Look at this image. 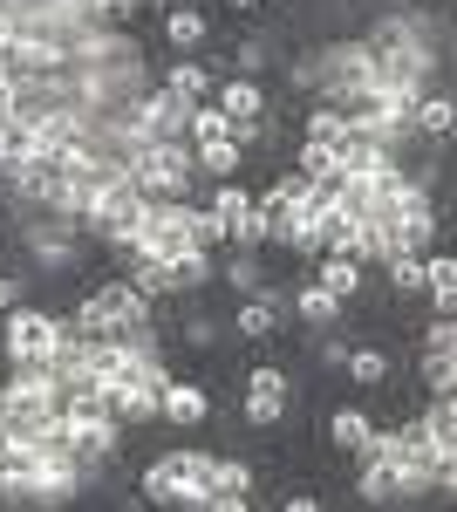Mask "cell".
<instances>
[{
    "label": "cell",
    "instance_id": "cell-22",
    "mask_svg": "<svg viewBox=\"0 0 457 512\" xmlns=\"http://www.w3.org/2000/svg\"><path fill=\"white\" fill-rule=\"evenodd\" d=\"M342 123H348V117L328 103V96H321V103L301 117V137H307V144H335V137H342Z\"/></svg>",
    "mask_w": 457,
    "mask_h": 512
},
{
    "label": "cell",
    "instance_id": "cell-30",
    "mask_svg": "<svg viewBox=\"0 0 457 512\" xmlns=\"http://www.w3.org/2000/svg\"><path fill=\"white\" fill-rule=\"evenodd\" d=\"M185 342H191V349H212V342H219V321L191 315V321H185Z\"/></svg>",
    "mask_w": 457,
    "mask_h": 512
},
{
    "label": "cell",
    "instance_id": "cell-14",
    "mask_svg": "<svg viewBox=\"0 0 457 512\" xmlns=\"http://www.w3.org/2000/svg\"><path fill=\"white\" fill-rule=\"evenodd\" d=\"M451 123H457V103L444 89H423L417 103H410V130L417 137H451Z\"/></svg>",
    "mask_w": 457,
    "mask_h": 512
},
{
    "label": "cell",
    "instance_id": "cell-9",
    "mask_svg": "<svg viewBox=\"0 0 457 512\" xmlns=\"http://www.w3.org/2000/svg\"><path fill=\"white\" fill-rule=\"evenodd\" d=\"M212 103H219L232 123L267 117V89H260V76H232V82H219V89H212Z\"/></svg>",
    "mask_w": 457,
    "mask_h": 512
},
{
    "label": "cell",
    "instance_id": "cell-10",
    "mask_svg": "<svg viewBox=\"0 0 457 512\" xmlns=\"http://www.w3.org/2000/svg\"><path fill=\"white\" fill-rule=\"evenodd\" d=\"M35 158H41V130L21 123V117H7L0 123V178H14L21 164H35Z\"/></svg>",
    "mask_w": 457,
    "mask_h": 512
},
{
    "label": "cell",
    "instance_id": "cell-29",
    "mask_svg": "<svg viewBox=\"0 0 457 512\" xmlns=\"http://www.w3.org/2000/svg\"><path fill=\"white\" fill-rule=\"evenodd\" d=\"M226 280L239 287V294H267V274H260L253 260H232V267H226Z\"/></svg>",
    "mask_w": 457,
    "mask_h": 512
},
{
    "label": "cell",
    "instance_id": "cell-18",
    "mask_svg": "<svg viewBox=\"0 0 457 512\" xmlns=\"http://www.w3.org/2000/svg\"><path fill=\"white\" fill-rule=\"evenodd\" d=\"M294 308H301V321H307V328H335V321H342V308H348V301H335V294H328L321 280H307L301 294H294Z\"/></svg>",
    "mask_w": 457,
    "mask_h": 512
},
{
    "label": "cell",
    "instance_id": "cell-26",
    "mask_svg": "<svg viewBox=\"0 0 457 512\" xmlns=\"http://www.w3.org/2000/svg\"><path fill=\"white\" fill-rule=\"evenodd\" d=\"M382 267H389V287L396 294H423V253H389Z\"/></svg>",
    "mask_w": 457,
    "mask_h": 512
},
{
    "label": "cell",
    "instance_id": "cell-25",
    "mask_svg": "<svg viewBox=\"0 0 457 512\" xmlns=\"http://www.w3.org/2000/svg\"><path fill=\"white\" fill-rule=\"evenodd\" d=\"M205 212L232 226V219H246V212H253V192H239L232 178H219V185H212V205H205Z\"/></svg>",
    "mask_w": 457,
    "mask_h": 512
},
{
    "label": "cell",
    "instance_id": "cell-2",
    "mask_svg": "<svg viewBox=\"0 0 457 512\" xmlns=\"http://www.w3.org/2000/svg\"><path fill=\"white\" fill-rule=\"evenodd\" d=\"M130 178L144 185V198H185L198 185V158H191L185 137H151V144H137Z\"/></svg>",
    "mask_w": 457,
    "mask_h": 512
},
{
    "label": "cell",
    "instance_id": "cell-4",
    "mask_svg": "<svg viewBox=\"0 0 457 512\" xmlns=\"http://www.w3.org/2000/svg\"><path fill=\"white\" fill-rule=\"evenodd\" d=\"M69 335H76V321H69V315H48V308H28V301H14V308H7V321H0L7 362H28V369H35L41 355H55Z\"/></svg>",
    "mask_w": 457,
    "mask_h": 512
},
{
    "label": "cell",
    "instance_id": "cell-3",
    "mask_svg": "<svg viewBox=\"0 0 457 512\" xmlns=\"http://www.w3.org/2000/svg\"><path fill=\"white\" fill-rule=\"evenodd\" d=\"M76 335H123V328H144L151 321V301L130 287V280H103L76 301Z\"/></svg>",
    "mask_w": 457,
    "mask_h": 512
},
{
    "label": "cell",
    "instance_id": "cell-7",
    "mask_svg": "<svg viewBox=\"0 0 457 512\" xmlns=\"http://www.w3.org/2000/svg\"><path fill=\"white\" fill-rule=\"evenodd\" d=\"M185 117H191V103L178 89H144V96H137V137H144V144H151V137H185Z\"/></svg>",
    "mask_w": 457,
    "mask_h": 512
},
{
    "label": "cell",
    "instance_id": "cell-8",
    "mask_svg": "<svg viewBox=\"0 0 457 512\" xmlns=\"http://www.w3.org/2000/svg\"><path fill=\"white\" fill-rule=\"evenodd\" d=\"M157 417L178 424V431H198V424L212 417V390H205V383H178V376H164V390H157Z\"/></svg>",
    "mask_w": 457,
    "mask_h": 512
},
{
    "label": "cell",
    "instance_id": "cell-17",
    "mask_svg": "<svg viewBox=\"0 0 457 512\" xmlns=\"http://www.w3.org/2000/svg\"><path fill=\"white\" fill-rule=\"evenodd\" d=\"M417 376L430 396H457V349H423L417 355Z\"/></svg>",
    "mask_w": 457,
    "mask_h": 512
},
{
    "label": "cell",
    "instance_id": "cell-24",
    "mask_svg": "<svg viewBox=\"0 0 457 512\" xmlns=\"http://www.w3.org/2000/svg\"><path fill=\"white\" fill-rule=\"evenodd\" d=\"M294 171L314 178V185H328V178H342V158H335V144H301V164Z\"/></svg>",
    "mask_w": 457,
    "mask_h": 512
},
{
    "label": "cell",
    "instance_id": "cell-28",
    "mask_svg": "<svg viewBox=\"0 0 457 512\" xmlns=\"http://www.w3.org/2000/svg\"><path fill=\"white\" fill-rule=\"evenodd\" d=\"M267 62H273V48H267V41H260V35H246V41H239V48H232V69H239V76H260Z\"/></svg>",
    "mask_w": 457,
    "mask_h": 512
},
{
    "label": "cell",
    "instance_id": "cell-1",
    "mask_svg": "<svg viewBox=\"0 0 457 512\" xmlns=\"http://www.w3.org/2000/svg\"><path fill=\"white\" fill-rule=\"evenodd\" d=\"M144 499L151 506L212 512V458L205 451H164L157 465H144Z\"/></svg>",
    "mask_w": 457,
    "mask_h": 512
},
{
    "label": "cell",
    "instance_id": "cell-11",
    "mask_svg": "<svg viewBox=\"0 0 457 512\" xmlns=\"http://www.w3.org/2000/svg\"><path fill=\"white\" fill-rule=\"evenodd\" d=\"M232 335H239V342H273V335H280V308H273V294H246L239 315H232Z\"/></svg>",
    "mask_w": 457,
    "mask_h": 512
},
{
    "label": "cell",
    "instance_id": "cell-13",
    "mask_svg": "<svg viewBox=\"0 0 457 512\" xmlns=\"http://www.w3.org/2000/svg\"><path fill=\"white\" fill-rule=\"evenodd\" d=\"M314 280H321L335 301H355V294H362V260H348V253H314Z\"/></svg>",
    "mask_w": 457,
    "mask_h": 512
},
{
    "label": "cell",
    "instance_id": "cell-31",
    "mask_svg": "<svg viewBox=\"0 0 457 512\" xmlns=\"http://www.w3.org/2000/svg\"><path fill=\"white\" fill-rule=\"evenodd\" d=\"M314 362H335V369H342V362H348V342H342V335H314Z\"/></svg>",
    "mask_w": 457,
    "mask_h": 512
},
{
    "label": "cell",
    "instance_id": "cell-27",
    "mask_svg": "<svg viewBox=\"0 0 457 512\" xmlns=\"http://www.w3.org/2000/svg\"><path fill=\"white\" fill-rule=\"evenodd\" d=\"M417 424H423V437H451L457 444V403L451 396H430V410H423Z\"/></svg>",
    "mask_w": 457,
    "mask_h": 512
},
{
    "label": "cell",
    "instance_id": "cell-19",
    "mask_svg": "<svg viewBox=\"0 0 457 512\" xmlns=\"http://www.w3.org/2000/svg\"><path fill=\"white\" fill-rule=\"evenodd\" d=\"M205 35H212V21H205L198 7H171V14H164V41H171V48H205Z\"/></svg>",
    "mask_w": 457,
    "mask_h": 512
},
{
    "label": "cell",
    "instance_id": "cell-23",
    "mask_svg": "<svg viewBox=\"0 0 457 512\" xmlns=\"http://www.w3.org/2000/svg\"><path fill=\"white\" fill-rule=\"evenodd\" d=\"M342 369L362 383V390H382V383H389V355H382V349H348Z\"/></svg>",
    "mask_w": 457,
    "mask_h": 512
},
{
    "label": "cell",
    "instance_id": "cell-12",
    "mask_svg": "<svg viewBox=\"0 0 457 512\" xmlns=\"http://www.w3.org/2000/svg\"><path fill=\"white\" fill-rule=\"evenodd\" d=\"M164 274H171V294H191V287L219 280V267H212V253H205V246H178V253L164 260Z\"/></svg>",
    "mask_w": 457,
    "mask_h": 512
},
{
    "label": "cell",
    "instance_id": "cell-15",
    "mask_svg": "<svg viewBox=\"0 0 457 512\" xmlns=\"http://www.w3.org/2000/svg\"><path fill=\"white\" fill-rule=\"evenodd\" d=\"M369 437H376V417H369V410H355V403L328 417V444H335V451H355V458H362V451H369Z\"/></svg>",
    "mask_w": 457,
    "mask_h": 512
},
{
    "label": "cell",
    "instance_id": "cell-6",
    "mask_svg": "<svg viewBox=\"0 0 457 512\" xmlns=\"http://www.w3.org/2000/svg\"><path fill=\"white\" fill-rule=\"evenodd\" d=\"M287 396H294L287 369H280V362H260V369L246 376V424H253V431L280 424V417H287Z\"/></svg>",
    "mask_w": 457,
    "mask_h": 512
},
{
    "label": "cell",
    "instance_id": "cell-33",
    "mask_svg": "<svg viewBox=\"0 0 457 512\" xmlns=\"http://www.w3.org/2000/svg\"><path fill=\"white\" fill-rule=\"evenodd\" d=\"M232 14H260V7H267V0H226Z\"/></svg>",
    "mask_w": 457,
    "mask_h": 512
},
{
    "label": "cell",
    "instance_id": "cell-16",
    "mask_svg": "<svg viewBox=\"0 0 457 512\" xmlns=\"http://www.w3.org/2000/svg\"><path fill=\"white\" fill-rule=\"evenodd\" d=\"M423 294L437 301V315L457 308V260L451 253H423Z\"/></svg>",
    "mask_w": 457,
    "mask_h": 512
},
{
    "label": "cell",
    "instance_id": "cell-20",
    "mask_svg": "<svg viewBox=\"0 0 457 512\" xmlns=\"http://www.w3.org/2000/svg\"><path fill=\"white\" fill-rule=\"evenodd\" d=\"M191 158H198V178H212V185H219V178L239 171V144H232V137H212V144H198Z\"/></svg>",
    "mask_w": 457,
    "mask_h": 512
},
{
    "label": "cell",
    "instance_id": "cell-5",
    "mask_svg": "<svg viewBox=\"0 0 457 512\" xmlns=\"http://www.w3.org/2000/svg\"><path fill=\"white\" fill-rule=\"evenodd\" d=\"M144 205H151V198H144V185H137V178H116L110 192H103L96 205H89V219H82V233H89V239H103V246H123V239L137 233V219H144Z\"/></svg>",
    "mask_w": 457,
    "mask_h": 512
},
{
    "label": "cell",
    "instance_id": "cell-21",
    "mask_svg": "<svg viewBox=\"0 0 457 512\" xmlns=\"http://www.w3.org/2000/svg\"><path fill=\"white\" fill-rule=\"evenodd\" d=\"M164 89H178L185 103H212V76H205L198 62H185V55L171 62V76H164Z\"/></svg>",
    "mask_w": 457,
    "mask_h": 512
},
{
    "label": "cell",
    "instance_id": "cell-32",
    "mask_svg": "<svg viewBox=\"0 0 457 512\" xmlns=\"http://www.w3.org/2000/svg\"><path fill=\"white\" fill-rule=\"evenodd\" d=\"M14 301H21V274H0V315H7Z\"/></svg>",
    "mask_w": 457,
    "mask_h": 512
}]
</instances>
